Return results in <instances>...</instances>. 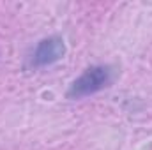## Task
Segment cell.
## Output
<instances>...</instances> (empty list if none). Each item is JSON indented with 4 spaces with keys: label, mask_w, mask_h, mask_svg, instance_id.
<instances>
[{
    "label": "cell",
    "mask_w": 152,
    "mask_h": 150,
    "mask_svg": "<svg viewBox=\"0 0 152 150\" xmlns=\"http://www.w3.org/2000/svg\"><path fill=\"white\" fill-rule=\"evenodd\" d=\"M113 81V69L110 66H92L85 69L81 74L71 83L67 90L69 99H83L94 95L106 88Z\"/></svg>",
    "instance_id": "6da1fadb"
},
{
    "label": "cell",
    "mask_w": 152,
    "mask_h": 150,
    "mask_svg": "<svg viewBox=\"0 0 152 150\" xmlns=\"http://www.w3.org/2000/svg\"><path fill=\"white\" fill-rule=\"evenodd\" d=\"M66 53V46L64 41L57 36L53 37H46L39 41L32 57H30V66L32 67H46L51 66L55 62H58Z\"/></svg>",
    "instance_id": "7a4b0ae2"
}]
</instances>
